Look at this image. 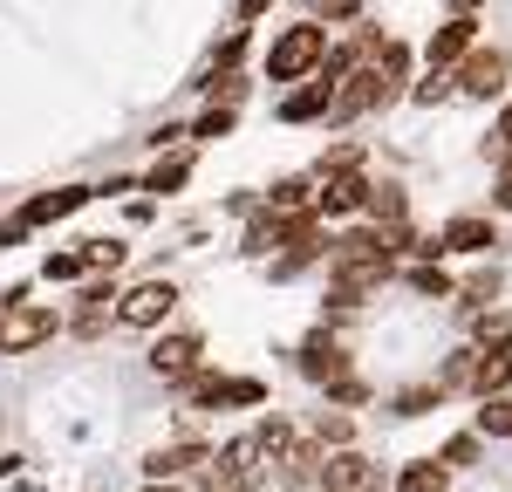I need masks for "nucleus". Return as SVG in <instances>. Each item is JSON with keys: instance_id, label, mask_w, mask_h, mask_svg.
<instances>
[{"instance_id": "f257e3e1", "label": "nucleus", "mask_w": 512, "mask_h": 492, "mask_svg": "<svg viewBox=\"0 0 512 492\" xmlns=\"http://www.w3.org/2000/svg\"><path fill=\"white\" fill-rule=\"evenodd\" d=\"M321 62H328V28H315V21L280 28L274 48H267V76L274 82H301V76H315Z\"/></svg>"}, {"instance_id": "f03ea898", "label": "nucleus", "mask_w": 512, "mask_h": 492, "mask_svg": "<svg viewBox=\"0 0 512 492\" xmlns=\"http://www.w3.org/2000/svg\"><path fill=\"white\" fill-rule=\"evenodd\" d=\"M55 328H62V315H55L48 301H14V308H0V356H28Z\"/></svg>"}, {"instance_id": "7ed1b4c3", "label": "nucleus", "mask_w": 512, "mask_h": 492, "mask_svg": "<svg viewBox=\"0 0 512 492\" xmlns=\"http://www.w3.org/2000/svg\"><path fill=\"white\" fill-rule=\"evenodd\" d=\"M185 397H192L198 410H226V404H260L267 390L253 383V376H212V369H198V376H185Z\"/></svg>"}, {"instance_id": "20e7f679", "label": "nucleus", "mask_w": 512, "mask_h": 492, "mask_svg": "<svg viewBox=\"0 0 512 492\" xmlns=\"http://www.w3.org/2000/svg\"><path fill=\"white\" fill-rule=\"evenodd\" d=\"M171 308H178V287L171 281H137L130 294H117V322H130V328H158Z\"/></svg>"}, {"instance_id": "39448f33", "label": "nucleus", "mask_w": 512, "mask_h": 492, "mask_svg": "<svg viewBox=\"0 0 512 492\" xmlns=\"http://www.w3.org/2000/svg\"><path fill=\"white\" fill-rule=\"evenodd\" d=\"M506 69L512 62L499 48H472V55L451 69V89H465V96H499V89H506Z\"/></svg>"}, {"instance_id": "423d86ee", "label": "nucleus", "mask_w": 512, "mask_h": 492, "mask_svg": "<svg viewBox=\"0 0 512 492\" xmlns=\"http://www.w3.org/2000/svg\"><path fill=\"white\" fill-rule=\"evenodd\" d=\"M321 486H328V492H376V486H383V472H376L355 445H342L335 458H321Z\"/></svg>"}, {"instance_id": "0eeeda50", "label": "nucleus", "mask_w": 512, "mask_h": 492, "mask_svg": "<svg viewBox=\"0 0 512 492\" xmlns=\"http://www.w3.org/2000/svg\"><path fill=\"white\" fill-rule=\"evenodd\" d=\"M369 205V178L362 171H328L315 192V219H342V212H362Z\"/></svg>"}, {"instance_id": "6e6552de", "label": "nucleus", "mask_w": 512, "mask_h": 492, "mask_svg": "<svg viewBox=\"0 0 512 492\" xmlns=\"http://www.w3.org/2000/svg\"><path fill=\"white\" fill-rule=\"evenodd\" d=\"M253 438H233L226 451H212V472H205V492H246V479H253Z\"/></svg>"}, {"instance_id": "1a4fd4ad", "label": "nucleus", "mask_w": 512, "mask_h": 492, "mask_svg": "<svg viewBox=\"0 0 512 492\" xmlns=\"http://www.w3.org/2000/svg\"><path fill=\"white\" fill-rule=\"evenodd\" d=\"M151 369H158L164 383H185V376H198V335H192V328L158 335V342H151Z\"/></svg>"}, {"instance_id": "9d476101", "label": "nucleus", "mask_w": 512, "mask_h": 492, "mask_svg": "<svg viewBox=\"0 0 512 492\" xmlns=\"http://www.w3.org/2000/svg\"><path fill=\"white\" fill-rule=\"evenodd\" d=\"M383 281H390V260L383 267H328V301L335 308H362Z\"/></svg>"}, {"instance_id": "9b49d317", "label": "nucleus", "mask_w": 512, "mask_h": 492, "mask_svg": "<svg viewBox=\"0 0 512 492\" xmlns=\"http://www.w3.org/2000/svg\"><path fill=\"white\" fill-rule=\"evenodd\" d=\"M301 376H315V383H342V376H349V349H342L328 328H315V335L301 342Z\"/></svg>"}, {"instance_id": "f8f14e48", "label": "nucleus", "mask_w": 512, "mask_h": 492, "mask_svg": "<svg viewBox=\"0 0 512 492\" xmlns=\"http://www.w3.org/2000/svg\"><path fill=\"white\" fill-rule=\"evenodd\" d=\"M492 246H499V226L478 219V212H458V219L437 233V253H492Z\"/></svg>"}, {"instance_id": "ddd939ff", "label": "nucleus", "mask_w": 512, "mask_h": 492, "mask_svg": "<svg viewBox=\"0 0 512 492\" xmlns=\"http://www.w3.org/2000/svg\"><path fill=\"white\" fill-rule=\"evenodd\" d=\"M472 48H478V21H472V14L444 21V28L431 35V69H444V76H451V62H465Z\"/></svg>"}, {"instance_id": "4468645a", "label": "nucleus", "mask_w": 512, "mask_h": 492, "mask_svg": "<svg viewBox=\"0 0 512 492\" xmlns=\"http://www.w3.org/2000/svg\"><path fill=\"white\" fill-rule=\"evenodd\" d=\"M89 199H96L89 185H62V192L28 199V205H21V219H28V226H48V219H69V212H76V205H89Z\"/></svg>"}, {"instance_id": "2eb2a0df", "label": "nucleus", "mask_w": 512, "mask_h": 492, "mask_svg": "<svg viewBox=\"0 0 512 492\" xmlns=\"http://www.w3.org/2000/svg\"><path fill=\"white\" fill-rule=\"evenodd\" d=\"M328 103H335V82L315 69V82H301V89L280 103V117H287V123H308V117H328Z\"/></svg>"}, {"instance_id": "dca6fc26", "label": "nucleus", "mask_w": 512, "mask_h": 492, "mask_svg": "<svg viewBox=\"0 0 512 492\" xmlns=\"http://www.w3.org/2000/svg\"><path fill=\"white\" fill-rule=\"evenodd\" d=\"M192 465H212V451L192 445V438H185V445H158L151 458H144V472H151V479H178V472H192Z\"/></svg>"}, {"instance_id": "f3484780", "label": "nucleus", "mask_w": 512, "mask_h": 492, "mask_svg": "<svg viewBox=\"0 0 512 492\" xmlns=\"http://www.w3.org/2000/svg\"><path fill=\"white\" fill-rule=\"evenodd\" d=\"M267 212H274V219H308V212H315V185H308V178H280L274 192H267Z\"/></svg>"}, {"instance_id": "a211bd4d", "label": "nucleus", "mask_w": 512, "mask_h": 492, "mask_svg": "<svg viewBox=\"0 0 512 492\" xmlns=\"http://www.w3.org/2000/svg\"><path fill=\"white\" fill-rule=\"evenodd\" d=\"M110 301H117V294H110V281H89V287H82V308L69 315V328H76V335H103V322H110Z\"/></svg>"}, {"instance_id": "6ab92c4d", "label": "nucleus", "mask_w": 512, "mask_h": 492, "mask_svg": "<svg viewBox=\"0 0 512 492\" xmlns=\"http://www.w3.org/2000/svg\"><path fill=\"white\" fill-rule=\"evenodd\" d=\"M472 390H478V404H485V397H506L512 390V349H485V356H478Z\"/></svg>"}, {"instance_id": "aec40b11", "label": "nucleus", "mask_w": 512, "mask_h": 492, "mask_svg": "<svg viewBox=\"0 0 512 492\" xmlns=\"http://www.w3.org/2000/svg\"><path fill=\"white\" fill-rule=\"evenodd\" d=\"M444 486H451V472H444L437 458H417V465L396 479V492H444Z\"/></svg>"}, {"instance_id": "412c9836", "label": "nucleus", "mask_w": 512, "mask_h": 492, "mask_svg": "<svg viewBox=\"0 0 512 492\" xmlns=\"http://www.w3.org/2000/svg\"><path fill=\"white\" fill-rule=\"evenodd\" d=\"M478 438H512V397H485L478 404Z\"/></svg>"}, {"instance_id": "4be33fe9", "label": "nucleus", "mask_w": 512, "mask_h": 492, "mask_svg": "<svg viewBox=\"0 0 512 492\" xmlns=\"http://www.w3.org/2000/svg\"><path fill=\"white\" fill-rule=\"evenodd\" d=\"M123 253H130L123 240H82V267H89V274H103V267L117 274V267H123Z\"/></svg>"}, {"instance_id": "5701e85b", "label": "nucleus", "mask_w": 512, "mask_h": 492, "mask_svg": "<svg viewBox=\"0 0 512 492\" xmlns=\"http://www.w3.org/2000/svg\"><path fill=\"white\" fill-rule=\"evenodd\" d=\"M369 212L396 233V226H403V192H396V185H369Z\"/></svg>"}, {"instance_id": "b1692460", "label": "nucleus", "mask_w": 512, "mask_h": 492, "mask_svg": "<svg viewBox=\"0 0 512 492\" xmlns=\"http://www.w3.org/2000/svg\"><path fill=\"white\" fill-rule=\"evenodd\" d=\"M185 178H192V158H164L158 171H151V178H144V192H178V185H185Z\"/></svg>"}, {"instance_id": "393cba45", "label": "nucleus", "mask_w": 512, "mask_h": 492, "mask_svg": "<svg viewBox=\"0 0 512 492\" xmlns=\"http://www.w3.org/2000/svg\"><path fill=\"white\" fill-rule=\"evenodd\" d=\"M437 397H444L437 383H417V390H403V397H396V417H424V410H431Z\"/></svg>"}, {"instance_id": "a878e982", "label": "nucleus", "mask_w": 512, "mask_h": 492, "mask_svg": "<svg viewBox=\"0 0 512 492\" xmlns=\"http://www.w3.org/2000/svg\"><path fill=\"white\" fill-rule=\"evenodd\" d=\"M41 274H48V281H82L89 267H82V253H48V260H41Z\"/></svg>"}, {"instance_id": "bb28decb", "label": "nucleus", "mask_w": 512, "mask_h": 492, "mask_svg": "<svg viewBox=\"0 0 512 492\" xmlns=\"http://www.w3.org/2000/svg\"><path fill=\"white\" fill-rule=\"evenodd\" d=\"M315 438H321V445H349V438H355V424H349V417H342V410H321Z\"/></svg>"}, {"instance_id": "cd10ccee", "label": "nucleus", "mask_w": 512, "mask_h": 492, "mask_svg": "<svg viewBox=\"0 0 512 492\" xmlns=\"http://www.w3.org/2000/svg\"><path fill=\"white\" fill-rule=\"evenodd\" d=\"M410 287H417V294H437V301H444V294H458L444 267H417V274H410Z\"/></svg>"}, {"instance_id": "c85d7f7f", "label": "nucleus", "mask_w": 512, "mask_h": 492, "mask_svg": "<svg viewBox=\"0 0 512 492\" xmlns=\"http://www.w3.org/2000/svg\"><path fill=\"white\" fill-rule=\"evenodd\" d=\"M226 130H233V110H226V103H212V110L192 123V137H226Z\"/></svg>"}, {"instance_id": "c756f323", "label": "nucleus", "mask_w": 512, "mask_h": 492, "mask_svg": "<svg viewBox=\"0 0 512 492\" xmlns=\"http://www.w3.org/2000/svg\"><path fill=\"white\" fill-rule=\"evenodd\" d=\"M478 458V431L472 438H451V445H444V472H451V465H472Z\"/></svg>"}, {"instance_id": "7c9ffc66", "label": "nucleus", "mask_w": 512, "mask_h": 492, "mask_svg": "<svg viewBox=\"0 0 512 492\" xmlns=\"http://www.w3.org/2000/svg\"><path fill=\"white\" fill-rule=\"evenodd\" d=\"M437 96H451V76L444 69H431V76L417 82V103H437Z\"/></svg>"}, {"instance_id": "2f4dec72", "label": "nucleus", "mask_w": 512, "mask_h": 492, "mask_svg": "<svg viewBox=\"0 0 512 492\" xmlns=\"http://www.w3.org/2000/svg\"><path fill=\"white\" fill-rule=\"evenodd\" d=\"M355 164H362V151L342 144V151H328V158H321V178H328V171H355Z\"/></svg>"}, {"instance_id": "473e14b6", "label": "nucleus", "mask_w": 512, "mask_h": 492, "mask_svg": "<svg viewBox=\"0 0 512 492\" xmlns=\"http://www.w3.org/2000/svg\"><path fill=\"white\" fill-rule=\"evenodd\" d=\"M28 233H35V226H28V219H21V212H14V219H7V226H0V246H14V240H28Z\"/></svg>"}, {"instance_id": "72a5a7b5", "label": "nucleus", "mask_w": 512, "mask_h": 492, "mask_svg": "<svg viewBox=\"0 0 512 492\" xmlns=\"http://www.w3.org/2000/svg\"><path fill=\"white\" fill-rule=\"evenodd\" d=\"M492 137H499V151H512V103L499 110V123H492Z\"/></svg>"}, {"instance_id": "f704fd0d", "label": "nucleus", "mask_w": 512, "mask_h": 492, "mask_svg": "<svg viewBox=\"0 0 512 492\" xmlns=\"http://www.w3.org/2000/svg\"><path fill=\"white\" fill-rule=\"evenodd\" d=\"M321 14H328V21H349V14H355V0H321Z\"/></svg>"}, {"instance_id": "c9c22d12", "label": "nucleus", "mask_w": 512, "mask_h": 492, "mask_svg": "<svg viewBox=\"0 0 512 492\" xmlns=\"http://www.w3.org/2000/svg\"><path fill=\"white\" fill-rule=\"evenodd\" d=\"M239 14H246V21H253V14H267V0H239Z\"/></svg>"}, {"instance_id": "e433bc0d", "label": "nucleus", "mask_w": 512, "mask_h": 492, "mask_svg": "<svg viewBox=\"0 0 512 492\" xmlns=\"http://www.w3.org/2000/svg\"><path fill=\"white\" fill-rule=\"evenodd\" d=\"M144 492H185V486H178V479H151Z\"/></svg>"}, {"instance_id": "4c0bfd02", "label": "nucleus", "mask_w": 512, "mask_h": 492, "mask_svg": "<svg viewBox=\"0 0 512 492\" xmlns=\"http://www.w3.org/2000/svg\"><path fill=\"white\" fill-rule=\"evenodd\" d=\"M499 205H506V212H512V178H506V185H499Z\"/></svg>"}, {"instance_id": "58836bf2", "label": "nucleus", "mask_w": 512, "mask_h": 492, "mask_svg": "<svg viewBox=\"0 0 512 492\" xmlns=\"http://www.w3.org/2000/svg\"><path fill=\"white\" fill-rule=\"evenodd\" d=\"M451 7H458V14H472V7H478V0H451Z\"/></svg>"}, {"instance_id": "ea45409f", "label": "nucleus", "mask_w": 512, "mask_h": 492, "mask_svg": "<svg viewBox=\"0 0 512 492\" xmlns=\"http://www.w3.org/2000/svg\"><path fill=\"white\" fill-rule=\"evenodd\" d=\"M7 472H14V458H0V479H7Z\"/></svg>"}, {"instance_id": "a19ab883", "label": "nucleus", "mask_w": 512, "mask_h": 492, "mask_svg": "<svg viewBox=\"0 0 512 492\" xmlns=\"http://www.w3.org/2000/svg\"><path fill=\"white\" fill-rule=\"evenodd\" d=\"M506 178H512V151H506Z\"/></svg>"}]
</instances>
